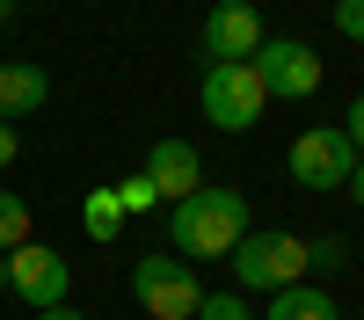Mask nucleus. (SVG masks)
I'll return each mask as SVG.
<instances>
[{"instance_id": "1", "label": "nucleus", "mask_w": 364, "mask_h": 320, "mask_svg": "<svg viewBox=\"0 0 364 320\" xmlns=\"http://www.w3.org/2000/svg\"><path fill=\"white\" fill-rule=\"evenodd\" d=\"M248 197H240V189H190V197H182L175 204V211H168V241H175V255L182 262H219V255H233L240 241H248Z\"/></svg>"}, {"instance_id": "2", "label": "nucleus", "mask_w": 364, "mask_h": 320, "mask_svg": "<svg viewBox=\"0 0 364 320\" xmlns=\"http://www.w3.org/2000/svg\"><path fill=\"white\" fill-rule=\"evenodd\" d=\"M132 299L139 313H154V320H190L197 299H204V284H197V262H182V255H139L132 262Z\"/></svg>"}, {"instance_id": "3", "label": "nucleus", "mask_w": 364, "mask_h": 320, "mask_svg": "<svg viewBox=\"0 0 364 320\" xmlns=\"http://www.w3.org/2000/svg\"><path fill=\"white\" fill-rule=\"evenodd\" d=\"M233 284L240 291H284V284H306V241H299V233H248V241H240L233 255Z\"/></svg>"}, {"instance_id": "4", "label": "nucleus", "mask_w": 364, "mask_h": 320, "mask_svg": "<svg viewBox=\"0 0 364 320\" xmlns=\"http://www.w3.org/2000/svg\"><path fill=\"white\" fill-rule=\"evenodd\" d=\"M197 109H204V124H219V131H255L262 109H269V95H262L255 66H204Z\"/></svg>"}, {"instance_id": "5", "label": "nucleus", "mask_w": 364, "mask_h": 320, "mask_svg": "<svg viewBox=\"0 0 364 320\" xmlns=\"http://www.w3.org/2000/svg\"><path fill=\"white\" fill-rule=\"evenodd\" d=\"M350 167H357V145H350L336 124H314V131H299V138L284 145V175H291L299 189H343Z\"/></svg>"}, {"instance_id": "6", "label": "nucleus", "mask_w": 364, "mask_h": 320, "mask_svg": "<svg viewBox=\"0 0 364 320\" xmlns=\"http://www.w3.org/2000/svg\"><path fill=\"white\" fill-rule=\"evenodd\" d=\"M248 66L262 80V95H277V102H306L321 87V51L299 44V37H262V51L248 58Z\"/></svg>"}, {"instance_id": "7", "label": "nucleus", "mask_w": 364, "mask_h": 320, "mask_svg": "<svg viewBox=\"0 0 364 320\" xmlns=\"http://www.w3.org/2000/svg\"><path fill=\"white\" fill-rule=\"evenodd\" d=\"M8 291L29 306V313H44V306H66V291H73V270H66V255L44 248V241H22L8 248Z\"/></svg>"}, {"instance_id": "8", "label": "nucleus", "mask_w": 364, "mask_h": 320, "mask_svg": "<svg viewBox=\"0 0 364 320\" xmlns=\"http://www.w3.org/2000/svg\"><path fill=\"white\" fill-rule=\"evenodd\" d=\"M262 8L255 0H211V15H204V51H211V66H248V58L262 51Z\"/></svg>"}, {"instance_id": "9", "label": "nucleus", "mask_w": 364, "mask_h": 320, "mask_svg": "<svg viewBox=\"0 0 364 320\" xmlns=\"http://www.w3.org/2000/svg\"><path fill=\"white\" fill-rule=\"evenodd\" d=\"M139 175H146L168 204H182L190 189H204V160H197L190 138H154V145H146V160H139Z\"/></svg>"}, {"instance_id": "10", "label": "nucleus", "mask_w": 364, "mask_h": 320, "mask_svg": "<svg viewBox=\"0 0 364 320\" xmlns=\"http://www.w3.org/2000/svg\"><path fill=\"white\" fill-rule=\"evenodd\" d=\"M44 95H51L44 66H0V124H15V116L44 109Z\"/></svg>"}, {"instance_id": "11", "label": "nucleus", "mask_w": 364, "mask_h": 320, "mask_svg": "<svg viewBox=\"0 0 364 320\" xmlns=\"http://www.w3.org/2000/svg\"><path fill=\"white\" fill-rule=\"evenodd\" d=\"M255 320H336V299L321 284H284V291H269V306Z\"/></svg>"}, {"instance_id": "12", "label": "nucleus", "mask_w": 364, "mask_h": 320, "mask_svg": "<svg viewBox=\"0 0 364 320\" xmlns=\"http://www.w3.org/2000/svg\"><path fill=\"white\" fill-rule=\"evenodd\" d=\"M80 226H87V241H117V233H124V204H117V189H109V182H102V189H87Z\"/></svg>"}, {"instance_id": "13", "label": "nucleus", "mask_w": 364, "mask_h": 320, "mask_svg": "<svg viewBox=\"0 0 364 320\" xmlns=\"http://www.w3.org/2000/svg\"><path fill=\"white\" fill-rule=\"evenodd\" d=\"M343 262H350V241H343V233L306 241V277H343Z\"/></svg>"}, {"instance_id": "14", "label": "nucleus", "mask_w": 364, "mask_h": 320, "mask_svg": "<svg viewBox=\"0 0 364 320\" xmlns=\"http://www.w3.org/2000/svg\"><path fill=\"white\" fill-rule=\"evenodd\" d=\"M22 241H29V197L0 189V255H8V248H22Z\"/></svg>"}, {"instance_id": "15", "label": "nucleus", "mask_w": 364, "mask_h": 320, "mask_svg": "<svg viewBox=\"0 0 364 320\" xmlns=\"http://www.w3.org/2000/svg\"><path fill=\"white\" fill-rule=\"evenodd\" d=\"M190 320H255V306H248V291H204Z\"/></svg>"}, {"instance_id": "16", "label": "nucleus", "mask_w": 364, "mask_h": 320, "mask_svg": "<svg viewBox=\"0 0 364 320\" xmlns=\"http://www.w3.org/2000/svg\"><path fill=\"white\" fill-rule=\"evenodd\" d=\"M109 189H117V204H124V219H132V211H161V189L146 182V175H132V182H109Z\"/></svg>"}, {"instance_id": "17", "label": "nucleus", "mask_w": 364, "mask_h": 320, "mask_svg": "<svg viewBox=\"0 0 364 320\" xmlns=\"http://www.w3.org/2000/svg\"><path fill=\"white\" fill-rule=\"evenodd\" d=\"M336 29L350 44H364V0H336Z\"/></svg>"}, {"instance_id": "18", "label": "nucleus", "mask_w": 364, "mask_h": 320, "mask_svg": "<svg viewBox=\"0 0 364 320\" xmlns=\"http://www.w3.org/2000/svg\"><path fill=\"white\" fill-rule=\"evenodd\" d=\"M343 138L357 145V160H364V95H357V102H350V116H343Z\"/></svg>"}, {"instance_id": "19", "label": "nucleus", "mask_w": 364, "mask_h": 320, "mask_svg": "<svg viewBox=\"0 0 364 320\" xmlns=\"http://www.w3.org/2000/svg\"><path fill=\"white\" fill-rule=\"evenodd\" d=\"M15 153H22V138H15V124H0V167H8Z\"/></svg>"}, {"instance_id": "20", "label": "nucleus", "mask_w": 364, "mask_h": 320, "mask_svg": "<svg viewBox=\"0 0 364 320\" xmlns=\"http://www.w3.org/2000/svg\"><path fill=\"white\" fill-rule=\"evenodd\" d=\"M343 189H350V197H357V204H364V160H357V167H350V182H343Z\"/></svg>"}, {"instance_id": "21", "label": "nucleus", "mask_w": 364, "mask_h": 320, "mask_svg": "<svg viewBox=\"0 0 364 320\" xmlns=\"http://www.w3.org/2000/svg\"><path fill=\"white\" fill-rule=\"evenodd\" d=\"M37 320H80V313H73V306H44Z\"/></svg>"}, {"instance_id": "22", "label": "nucleus", "mask_w": 364, "mask_h": 320, "mask_svg": "<svg viewBox=\"0 0 364 320\" xmlns=\"http://www.w3.org/2000/svg\"><path fill=\"white\" fill-rule=\"evenodd\" d=\"M0 291H8V255H0Z\"/></svg>"}, {"instance_id": "23", "label": "nucleus", "mask_w": 364, "mask_h": 320, "mask_svg": "<svg viewBox=\"0 0 364 320\" xmlns=\"http://www.w3.org/2000/svg\"><path fill=\"white\" fill-rule=\"evenodd\" d=\"M8 15H15V0H0V22H8Z\"/></svg>"}]
</instances>
